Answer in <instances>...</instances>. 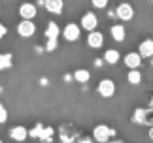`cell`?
Instances as JSON below:
<instances>
[{"label":"cell","mask_w":153,"mask_h":143,"mask_svg":"<svg viewBox=\"0 0 153 143\" xmlns=\"http://www.w3.org/2000/svg\"><path fill=\"white\" fill-rule=\"evenodd\" d=\"M111 136H114V130L110 126H106V124H98L93 130V139L98 141V143H108Z\"/></svg>","instance_id":"obj_1"},{"label":"cell","mask_w":153,"mask_h":143,"mask_svg":"<svg viewBox=\"0 0 153 143\" xmlns=\"http://www.w3.org/2000/svg\"><path fill=\"white\" fill-rule=\"evenodd\" d=\"M97 27H98V17L95 11L83 13V17H81V28H85L87 32H93V30H97Z\"/></svg>","instance_id":"obj_2"},{"label":"cell","mask_w":153,"mask_h":143,"mask_svg":"<svg viewBox=\"0 0 153 143\" xmlns=\"http://www.w3.org/2000/svg\"><path fill=\"white\" fill-rule=\"evenodd\" d=\"M79 36H81V27L76 25V23H68L62 30V38L66 41H76L79 40Z\"/></svg>","instance_id":"obj_3"},{"label":"cell","mask_w":153,"mask_h":143,"mask_svg":"<svg viewBox=\"0 0 153 143\" xmlns=\"http://www.w3.org/2000/svg\"><path fill=\"white\" fill-rule=\"evenodd\" d=\"M34 32H36V25H34V21L23 19L19 25H17V34H19L21 38H30V36H34Z\"/></svg>","instance_id":"obj_4"},{"label":"cell","mask_w":153,"mask_h":143,"mask_svg":"<svg viewBox=\"0 0 153 143\" xmlns=\"http://www.w3.org/2000/svg\"><path fill=\"white\" fill-rule=\"evenodd\" d=\"M115 92V83L111 79H102L100 83H98V94L104 98H111Z\"/></svg>","instance_id":"obj_5"},{"label":"cell","mask_w":153,"mask_h":143,"mask_svg":"<svg viewBox=\"0 0 153 143\" xmlns=\"http://www.w3.org/2000/svg\"><path fill=\"white\" fill-rule=\"evenodd\" d=\"M115 15L119 17L121 21H131L132 19V15H134V10H132V6L131 4H127V2H123L117 6V10H115Z\"/></svg>","instance_id":"obj_6"},{"label":"cell","mask_w":153,"mask_h":143,"mask_svg":"<svg viewBox=\"0 0 153 143\" xmlns=\"http://www.w3.org/2000/svg\"><path fill=\"white\" fill-rule=\"evenodd\" d=\"M36 6H34L32 2H23L19 6V15L23 17V19H28V21H32L34 17H36Z\"/></svg>","instance_id":"obj_7"},{"label":"cell","mask_w":153,"mask_h":143,"mask_svg":"<svg viewBox=\"0 0 153 143\" xmlns=\"http://www.w3.org/2000/svg\"><path fill=\"white\" fill-rule=\"evenodd\" d=\"M142 60H144V58L140 57V53H138V51L125 55V66H127L128 70H138L140 66H142Z\"/></svg>","instance_id":"obj_8"},{"label":"cell","mask_w":153,"mask_h":143,"mask_svg":"<svg viewBox=\"0 0 153 143\" xmlns=\"http://www.w3.org/2000/svg\"><path fill=\"white\" fill-rule=\"evenodd\" d=\"M102 43H104L102 32H98V30L89 32V36H87V45L93 47V49H98V47H102Z\"/></svg>","instance_id":"obj_9"},{"label":"cell","mask_w":153,"mask_h":143,"mask_svg":"<svg viewBox=\"0 0 153 143\" xmlns=\"http://www.w3.org/2000/svg\"><path fill=\"white\" fill-rule=\"evenodd\" d=\"M44 6H45V10H48L49 13L59 15L62 11V8H64V0H44Z\"/></svg>","instance_id":"obj_10"},{"label":"cell","mask_w":153,"mask_h":143,"mask_svg":"<svg viewBox=\"0 0 153 143\" xmlns=\"http://www.w3.org/2000/svg\"><path fill=\"white\" fill-rule=\"evenodd\" d=\"M10 138L21 143V141H25L28 138V130L25 126H13V128L10 130Z\"/></svg>","instance_id":"obj_11"},{"label":"cell","mask_w":153,"mask_h":143,"mask_svg":"<svg viewBox=\"0 0 153 143\" xmlns=\"http://www.w3.org/2000/svg\"><path fill=\"white\" fill-rule=\"evenodd\" d=\"M110 34H111V38H114L115 41H119V43H121V41H125V38H127V30H125V27L119 25V23L110 28Z\"/></svg>","instance_id":"obj_12"},{"label":"cell","mask_w":153,"mask_h":143,"mask_svg":"<svg viewBox=\"0 0 153 143\" xmlns=\"http://www.w3.org/2000/svg\"><path fill=\"white\" fill-rule=\"evenodd\" d=\"M138 53L142 58H149L153 57V40H144L138 47Z\"/></svg>","instance_id":"obj_13"},{"label":"cell","mask_w":153,"mask_h":143,"mask_svg":"<svg viewBox=\"0 0 153 143\" xmlns=\"http://www.w3.org/2000/svg\"><path fill=\"white\" fill-rule=\"evenodd\" d=\"M59 34H61V28H59V25L55 21H51L48 25V28H45V38L48 40H57Z\"/></svg>","instance_id":"obj_14"},{"label":"cell","mask_w":153,"mask_h":143,"mask_svg":"<svg viewBox=\"0 0 153 143\" xmlns=\"http://www.w3.org/2000/svg\"><path fill=\"white\" fill-rule=\"evenodd\" d=\"M119 58H121V55H119V51H117V49H108V51L104 53V60L108 62V64L119 62Z\"/></svg>","instance_id":"obj_15"},{"label":"cell","mask_w":153,"mask_h":143,"mask_svg":"<svg viewBox=\"0 0 153 143\" xmlns=\"http://www.w3.org/2000/svg\"><path fill=\"white\" fill-rule=\"evenodd\" d=\"M127 81L131 83V85H140V83H142V72L140 70H131L127 74Z\"/></svg>","instance_id":"obj_16"},{"label":"cell","mask_w":153,"mask_h":143,"mask_svg":"<svg viewBox=\"0 0 153 143\" xmlns=\"http://www.w3.org/2000/svg\"><path fill=\"white\" fill-rule=\"evenodd\" d=\"M74 79H76V81H79V83H87V81L91 79V74H89V72H87L85 68H79V70H76V72H74Z\"/></svg>","instance_id":"obj_17"},{"label":"cell","mask_w":153,"mask_h":143,"mask_svg":"<svg viewBox=\"0 0 153 143\" xmlns=\"http://www.w3.org/2000/svg\"><path fill=\"white\" fill-rule=\"evenodd\" d=\"M149 113L151 111H148V109H136L134 111V121L136 122H149V119H148Z\"/></svg>","instance_id":"obj_18"},{"label":"cell","mask_w":153,"mask_h":143,"mask_svg":"<svg viewBox=\"0 0 153 143\" xmlns=\"http://www.w3.org/2000/svg\"><path fill=\"white\" fill-rule=\"evenodd\" d=\"M11 66V55H0V70H6Z\"/></svg>","instance_id":"obj_19"},{"label":"cell","mask_w":153,"mask_h":143,"mask_svg":"<svg viewBox=\"0 0 153 143\" xmlns=\"http://www.w3.org/2000/svg\"><path fill=\"white\" fill-rule=\"evenodd\" d=\"M42 132H44V126H42V124H36L32 130H28V136H30V138H40Z\"/></svg>","instance_id":"obj_20"},{"label":"cell","mask_w":153,"mask_h":143,"mask_svg":"<svg viewBox=\"0 0 153 143\" xmlns=\"http://www.w3.org/2000/svg\"><path fill=\"white\" fill-rule=\"evenodd\" d=\"M51 136H53V128H51V126H49V128H44V132H42V136H40V139H42V141H49Z\"/></svg>","instance_id":"obj_21"},{"label":"cell","mask_w":153,"mask_h":143,"mask_svg":"<svg viewBox=\"0 0 153 143\" xmlns=\"http://www.w3.org/2000/svg\"><path fill=\"white\" fill-rule=\"evenodd\" d=\"M108 2H110V0H91V4L95 6L97 10H104L106 6H108Z\"/></svg>","instance_id":"obj_22"},{"label":"cell","mask_w":153,"mask_h":143,"mask_svg":"<svg viewBox=\"0 0 153 143\" xmlns=\"http://www.w3.org/2000/svg\"><path fill=\"white\" fill-rule=\"evenodd\" d=\"M6 121H8V111H6V107L0 104V124H4Z\"/></svg>","instance_id":"obj_23"},{"label":"cell","mask_w":153,"mask_h":143,"mask_svg":"<svg viewBox=\"0 0 153 143\" xmlns=\"http://www.w3.org/2000/svg\"><path fill=\"white\" fill-rule=\"evenodd\" d=\"M45 47H48V51H53L57 47V40H48V45Z\"/></svg>","instance_id":"obj_24"},{"label":"cell","mask_w":153,"mask_h":143,"mask_svg":"<svg viewBox=\"0 0 153 143\" xmlns=\"http://www.w3.org/2000/svg\"><path fill=\"white\" fill-rule=\"evenodd\" d=\"M6 34H8V28H6V27L2 25V23H0V40H2Z\"/></svg>","instance_id":"obj_25"},{"label":"cell","mask_w":153,"mask_h":143,"mask_svg":"<svg viewBox=\"0 0 153 143\" xmlns=\"http://www.w3.org/2000/svg\"><path fill=\"white\" fill-rule=\"evenodd\" d=\"M108 143H123V141H108Z\"/></svg>","instance_id":"obj_26"},{"label":"cell","mask_w":153,"mask_h":143,"mask_svg":"<svg viewBox=\"0 0 153 143\" xmlns=\"http://www.w3.org/2000/svg\"><path fill=\"white\" fill-rule=\"evenodd\" d=\"M0 143H4V141H2V139H0Z\"/></svg>","instance_id":"obj_27"}]
</instances>
